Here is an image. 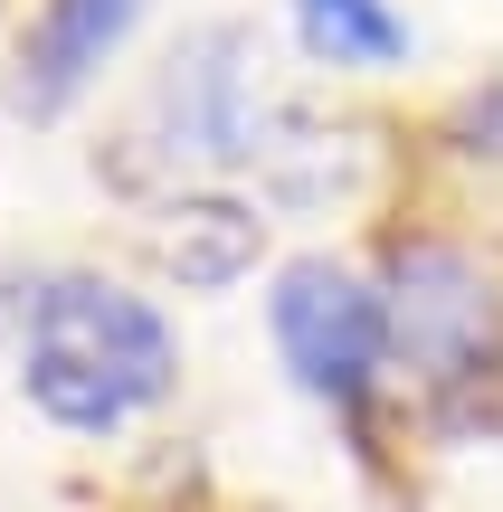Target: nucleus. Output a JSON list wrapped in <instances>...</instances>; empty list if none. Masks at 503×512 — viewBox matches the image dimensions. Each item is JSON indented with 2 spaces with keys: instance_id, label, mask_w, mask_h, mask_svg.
<instances>
[{
  "instance_id": "obj_1",
  "label": "nucleus",
  "mask_w": 503,
  "mask_h": 512,
  "mask_svg": "<svg viewBox=\"0 0 503 512\" xmlns=\"http://www.w3.org/2000/svg\"><path fill=\"white\" fill-rule=\"evenodd\" d=\"M19 323V399L67 437H124L143 408L181 389V342H171L162 304L114 275L48 266L10 294Z\"/></svg>"
},
{
  "instance_id": "obj_2",
  "label": "nucleus",
  "mask_w": 503,
  "mask_h": 512,
  "mask_svg": "<svg viewBox=\"0 0 503 512\" xmlns=\"http://www.w3.org/2000/svg\"><path fill=\"white\" fill-rule=\"evenodd\" d=\"M143 143L152 162L171 171H247V162H276V105L257 86V48L247 29L209 19L171 48V67L152 76V105H143Z\"/></svg>"
},
{
  "instance_id": "obj_3",
  "label": "nucleus",
  "mask_w": 503,
  "mask_h": 512,
  "mask_svg": "<svg viewBox=\"0 0 503 512\" xmlns=\"http://www.w3.org/2000/svg\"><path fill=\"white\" fill-rule=\"evenodd\" d=\"M266 332H276L285 380L342 418L371 408L380 370H390V294L371 275H352L342 256H295L266 294Z\"/></svg>"
},
{
  "instance_id": "obj_4",
  "label": "nucleus",
  "mask_w": 503,
  "mask_h": 512,
  "mask_svg": "<svg viewBox=\"0 0 503 512\" xmlns=\"http://www.w3.org/2000/svg\"><path fill=\"white\" fill-rule=\"evenodd\" d=\"M390 351L428 361L437 380L475 370L494 351V294L456 247H409L399 256V294H390Z\"/></svg>"
},
{
  "instance_id": "obj_5",
  "label": "nucleus",
  "mask_w": 503,
  "mask_h": 512,
  "mask_svg": "<svg viewBox=\"0 0 503 512\" xmlns=\"http://www.w3.org/2000/svg\"><path fill=\"white\" fill-rule=\"evenodd\" d=\"M133 19H143V0H38L29 29H19V57H10V105L29 124L67 114L105 76V57L133 38Z\"/></svg>"
},
{
  "instance_id": "obj_6",
  "label": "nucleus",
  "mask_w": 503,
  "mask_h": 512,
  "mask_svg": "<svg viewBox=\"0 0 503 512\" xmlns=\"http://www.w3.org/2000/svg\"><path fill=\"white\" fill-rule=\"evenodd\" d=\"M152 247H162V266L181 275L190 294H219V285H238L247 266H257V247H266V219L247 200H171L162 209V228H152Z\"/></svg>"
},
{
  "instance_id": "obj_7",
  "label": "nucleus",
  "mask_w": 503,
  "mask_h": 512,
  "mask_svg": "<svg viewBox=\"0 0 503 512\" xmlns=\"http://www.w3.org/2000/svg\"><path fill=\"white\" fill-rule=\"evenodd\" d=\"M304 57L314 67H342V76H390L418 57V29L399 0H285Z\"/></svg>"
},
{
  "instance_id": "obj_8",
  "label": "nucleus",
  "mask_w": 503,
  "mask_h": 512,
  "mask_svg": "<svg viewBox=\"0 0 503 512\" xmlns=\"http://www.w3.org/2000/svg\"><path fill=\"white\" fill-rule=\"evenodd\" d=\"M466 152H503V86L466 95Z\"/></svg>"
}]
</instances>
